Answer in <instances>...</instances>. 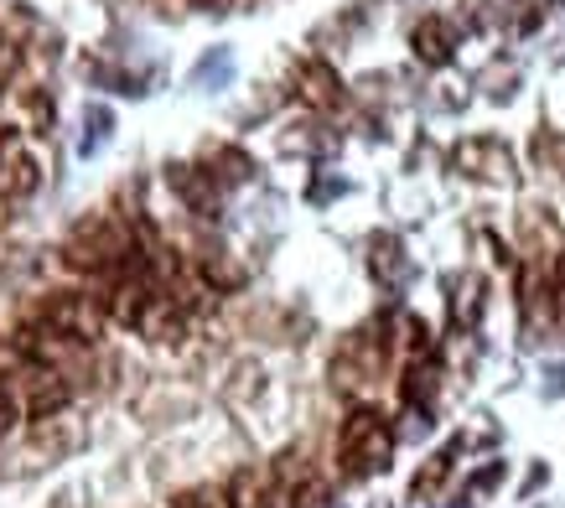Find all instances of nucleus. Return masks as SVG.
<instances>
[{"mask_svg": "<svg viewBox=\"0 0 565 508\" xmlns=\"http://www.w3.org/2000/svg\"><path fill=\"white\" fill-rule=\"evenodd\" d=\"M223 488H228L234 508H275V504H286V488H280V477L265 473V467H239V473L228 477Z\"/></svg>", "mask_w": 565, "mask_h": 508, "instance_id": "nucleus-5", "label": "nucleus"}, {"mask_svg": "<svg viewBox=\"0 0 565 508\" xmlns=\"http://www.w3.org/2000/svg\"><path fill=\"white\" fill-rule=\"evenodd\" d=\"M36 187H42V161L26 136H0V208L32 198Z\"/></svg>", "mask_w": 565, "mask_h": 508, "instance_id": "nucleus-4", "label": "nucleus"}, {"mask_svg": "<svg viewBox=\"0 0 565 508\" xmlns=\"http://www.w3.org/2000/svg\"><path fill=\"white\" fill-rule=\"evenodd\" d=\"M550 275H555V306H561V327H565V250L555 254V271Z\"/></svg>", "mask_w": 565, "mask_h": 508, "instance_id": "nucleus-10", "label": "nucleus"}, {"mask_svg": "<svg viewBox=\"0 0 565 508\" xmlns=\"http://www.w3.org/2000/svg\"><path fill=\"white\" fill-rule=\"evenodd\" d=\"M296 99H307L311 109H338L343 104V78L327 63H296Z\"/></svg>", "mask_w": 565, "mask_h": 508, "instance_id": "nucleus-6", "label": "nucleus"}, {"mask_svg": "<svg viewBox=\"0 0 565 508\" xmlns=\"http://www.w3.org/2000/svg\"><path fill=\"white\" fill-rule=\"evenodd\" d=\"M172 508H234V498L218 483H192V488H182L172 498Z\"/></svg>", "mask_w": 565, "mask_h": 508, "instance_id": "nucleus-8", "label": "nucleus"}, {"mask_svg": "<svg viewBox=\"0 0 565 508\" xmlns=\"http://www.w3.org/2000/svg\"><path fill=\"white\" fill-rule=\"evenodd\" d=\"M0 125H6V136H47L52 99L32 84H6L0 88Z\"/></svg>", "mask_w": 565, "mask_h": 508, "instance_id": "nucleus-3", "label": "nucleus"}, {"mask_svg": "<svg viewBox=\"0 0 565 508\" xmlns=\"http://www.w3.org/2000/svg\"><path fill=\"white\" fill-rule=\"evenodd\" d=\"M411 47L420 63H430V68H441V63H451V47H457V32H451V21L446 17H426L420 27L411 32Z\"/></svg>", "mask_w": 565, "mask_h": 508, "instance_id": "nucleus-7", "label": "nucleus"}, {"mask_svg": "<svg viewBox=\"0 0 565 508\" xmlns=\"http://www.w3.org/2000/svg\"><path fill=\"white\" fill-rule=\"evenodd\" d=\"M451 167H457V177H467V182H482V187H514L519 182L514 151H509V146H503L498 136L462 140V146L451 151Z\"/></svg>", "mask_w": 565, "mask_h": 508, "instance_id": "nucleus-2", "label": "nucleus"}, {"mask_svg": "<svg viewBox=\"0 0 565 508\" xmlns=\"http://www.w3.org/2000/svg\"><path fill=\"white\" fill-rule=\"evenodd\" d=\"M509 17H514L519 32H534V27L550 17V0H514V11H509Z\"/></svg>", "mask_w": 565, "mask_h": 508, "instance_id": "nucleus-9", "label": "nucleus"}, {"mask_svg": "<svg viewBox=\"0 0 565 508\" xmlns=\"http://www.w3.org/2000/svg\"><path fill=\"white\" fill-rule=\"evenodd\" d=\"M394 462V425L379 405H353L338 425V473L348 483L379 477Z\"/></svg>", "mask_w": 565, "mask_h": 508, "instance_id": "nucleus-1", "label": "nucleus"}, {"mask_svg": "<svg viewBox=\"0 0 565 508\" xmlns=\"http://www.w3.org/2000/svg\"><path fill=\"white\" fill-rule=\"evenodd\" d=\"M0 136H6V125H0Z\"/></svg>", "mask_w": 565, "mask_h": 508, "instance_id": "nucleus-12", "label": "nucleus"}, {"mask_svg": "<svg viewBox=\"0 0 565 508\" xmlns=\"http://www.w3.org/2000/svg\"><path fill=\"white\" fill-rule=\"evenodd\" d=\"M21 415H17V405H11V400H6V394H0V441L11 436V425H17Z\"/></svg>", "mask_w": 565, "mask_h": 508, "instance_id": "nucleus-11", "label": "nucleus"}]
</instances>
